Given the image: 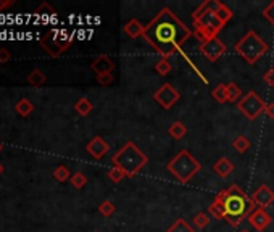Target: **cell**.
<instances>
[{
    "label": "cell",
    "instance_id": "cell-1",
    "mask_svg": "<svg viewBox=\"0 0 274 232\" xmlns=\"http://www.w3.org/2000/svg\"><path fill=\"white\" fill-rule=\"evenodd\" d=\"M191 37L192 31L168 7L161 8L144 31V39L161 58H169L176 52H181L182 45Z\"/></svg>",
    "mask_w": 274,
    "mask_h": 232
},
{
    "label": "cell",
    "instance_id": "cell-2",
    "mask_svg": "<svg viewBox=\"0 0 274 232\" xmlns=\"http://www.w3.org/2000/svg\"><path fill=\"white\" fill-rule=\"evenodd\" d=\"M215 200L222 205L226 221L233 227H239L244 222V219L256 210V205L253 203L252 197H248L237 184L229 185L224 191L216 194Z\"/></svg>",
    "mask_w": 274,
    "mask_h": 232
},
{
    "label": "cell",
    "instance_id": "cell-3",
    "mask_svg": "<svg viewBox=\"0 0 274 232\" xmlns=\"http://www.w3.org/2000/svg\"><path fill=\"white\" fill-rule=\"evenodd\" d=\"M111 163H113L116 168H121L126 173V177L131 179L147 166L149 157L137 147L132 141H127L123 147L113 155Z\"/></svg>",
    "mask_w": 274,
    "mask_h": 232
},
{
    "label": "cell",
    "instance_id": "cell-4",
    "mask_svg": "<svg viewBox=\"0 0 274 232\" xmlns=\"http://www.w3.org/2000/svg\"><path fill=\"white\" fill-rule=\"evenodd\" d=\"M192 21L195 26V36L200 39V42L218 37V32L224 28L216 13L208 8V2H203L199 5V8H195V12L192 13Z\"/></svg>",
    "mask_w": 274,
    "mask_h": 232
},
{
    "label": "cell",
    "instance_id": "cell-5",
    "mask_svg": "<svg viewBox=\"0 0 274 232\" xmlns=\"http://www.w3.org/2000/svg\"><path fill=\"white\" fill-rule=\"evenodd\" d=\"M166 168H168L169 173L179 180V182L187 184L195 174H199L202 171V163L197 160L189 150L182 149L173 160L168 163Z\"/></svg>",
    "mask_w": 274,
    "mask_h": 232
},
{
    "label": "cell",
    "instance_id": "cell-6",
    "mask_svg": "<svg viewBox=\"0 0 274 232\" xmlns=\"http://www.w3.org/2000/svg\"><path fill=\"white\" fill-rule=\"evenodd\" d=\"M234 50L245 60L248 65H255L269 50V47L255 31H248L245 36L234 45Z\"/></svg>",
    "mask_w": 274,
    "mask_h": 232
},
{
    "label": "cell",
    "instance_id": "cell-7",
    "mask_svg": "<svg viewBox=\"0 0 274 232\" xmlns=\"http://www.w3.org/2000/svg\"><path fill=\"white\" fill-rule=\"evenodd\" d=\"M39 42H40L42 49L47 52L49 57L58 58L73 44V36L68 34L65 29H52V31L45 32L44 36L39 39Z\"/></svg>",
    "mask_w": 274,
    "mask_h": 232
},
{
    "label": "cell",
    "instance_id": "cell-8",
    "mask_svg": "<svg viewBox=\"0 0 274 232\" xmlns=\"http://www.w3.org/2000/svg\"><path fill=\"white\" fill-rule=\"evenodd\" d=\"M237 108L239 111L250 121H255L260 115L264 113V108H266V103L258 96L256 92L250 90L247 92L245 96L237 102Z\"/></svg>",
    "mask_w": 274,
    "mask_h": 232
},
{
    "label": "cell",
    "instance_id": "cell-9",
    "mask_svg": "<svg viewBox=\"0 0 274 232\" xmlns=\"http://www.w3.org/2000/svg\"><path fill=\"white\" fill-rule=\"evenodd\" d=\"M152 97L161 108L169 110V108H173L176 105L179 99H181V94L176 90V87H173V85L166 82V84L161 85L160 89H157V92L153 94Z\"/></svg>",
    "mask_w": 274,
    "mask_h": 232
},
{
    "label": "cell",
    "instance_id": "cell-10",
    "mask_svg": "<svg viewBox=\"0 0 274 232\" xmlns=\"http://www.w3.org/2000/svg\"><path fill=\"white\" fill-rule=\"evenodd\" d=\"M199 50L202 52V55L205 58H208V62H216L221 55L226 54L227 47L219 37H213V39H208L205 42H200Z\"/></svg>",
    "mask_w": 274,
    "mask_h": 232
},
{
    "label": "cell",
    "instance_id": "cell-11",
    "mask_svg": "<svg viewBox=\"0 0 274 232\" xmlns=\"http://www.w3.org/2000/svg\"><path fill=\"white\" fill-rule=\"evenodd\" d=\"M85 150H87V153L94 160H100L110 152V145H108V142L104 139V137L96 135L87 142V145H85Z\"/></svg>",
    "mask_w": 274,
    "mask_h": 232
},
{
    "label": "cell",
    "instance_id": "cell-12",
    "mask_svg": "<svg viewBox=\"0 0 274 232\" xmlns=\"http://www.w3.org/2000/svg\"><path fill=\"white\" fill-rule=\"evenodd\" d=\"M252 200L256 205V208L266 210L268 206L274 203V191H271L266 184H263L252 194Z\"/></svg>",
    "mask_w": 274,
    "mask_h": 232
},
{
    "label": "cell",
    "instance_id": "cell-13",
    "mask_svg": "<svg viewBox=\"0 0 274 232\" xmlns=\"http://www.w3.org/2000/svg\"><path fill=\"white\" fill-rule=\"evenodd\" d=\"M247 219L252 224V227L256 229L258 232H263L264 229H266L271 224V221H272L271 214L266 210H263V208H256Z\"/></svg>",
    "mask_w": 274,
    "mask_h": 232
},
{
    "label": "cell",
    "instance_id": "cell-14",
    "mask_svg": "<svg viewBox=\"0 0 274 232\" xmlns=\"http://www.w3.org/2000/svg\"><path fill=\"white\" fill-rule=\"evenodd\" d=\"M90 70L96 73L97 76L100 74H108V73H113L115 70V63L108 55H99L94 62L90 63Z\"/></svg>",
    "mask_w": 274,
    "mask_h": 232
},
{
    "label": "cell",
    "instance_id": "cell-15",
    "mask_svg": "<svg viewBox=\"0 0 274 232\" xmlns=\"http://www.w3.org/2000/svg\"><path fill=\"white\" fill-rule=\"evenodd\" d=\"M126 36H129L131 39H137V37H144V31H145V26L139 21V20H129L123 28Z\"/></svg>",
    "mask_w": 274,
    "mask_h": 232
},
{
    "label": "cell",
    "instance_id": "cell-16",
    "mask_svg": "<svg viewBox=\"0 0 274 232\" xmlns=\"http://www.w3.org/2000/svg\"><path fill=\"white\" fill-rule=\"evenodd\" d=\"M213 171H215L219 177H227L234 171V165L229 161V158L222 157L215 163V165H213Z\"/></svg>",
    "mask_w": 274,
    "mask_h": 232
},
{
    "label": "cell",
    "instance_id": "cell-17",
    "mask_svg": "<svg viewBox=\"0 0 274 232\" xmlns=\"http://www.w3.org/2000/svg\"><path fill=\"white\" fill-rule=\"evenodd\" d=\"M15 111L18 113L20 116H23V118H26V116H29L32 111H34V103L29 100V99H20L18 102H16V105H15Z\"/></svg>",
    "mask_w": 274,
    "mask_h": 232
},
{
    "label": "cell",
    "instance_id": "cell-18",
    "mask_svg": "<svg viewBox=\"0 0 274 232\" xmlns=\"http://www.w3.org/2000/svg\"><path fill=\"white\" fill-rule=\"evenodd\" d=\"M74 110H76V113H78V115L87 116L90 111L94 110V103L87 97H81L78 102L74 103Z\"/></svg>",
    "mask_w": 274,
    "mask_h": 232
},
{
    "label": "cell",
    "instance_id": "cell-19",
    "mask_svg": "<svg viewBox=\"0 0 274 232\" xmlns=\"http://www.w3.org/2000/svg\"><path fill=\"white\" fill-rule=\"evenodd\" d=\"M45 81H47V76L40 70H37V68H34V70L28 74V82L31 85H34V87H40V85L45 84Z\"/></svg>",
    "mask_w": 274,
    "mask_h": 232
},
{
    "label": "cell",
    "instance_id": "cell-20",
    "mask_svg": "<svg viewBox=\"0 0 274 232\" xmlns=\"http://www.w3.org/2000/svg\"><path fill=\"white\" fill-rule=\"evenodd\" d=\"M168 134L173 137V139L179 141V139H182V137L187 134V127H186V124H182L181 121H174L173 124L169 126Z\"/></svg>",
    "mask_w": 274,
    "mask_h": 232
},
{
    "label": "cell",
    "instance_id": "cell-21",
    "mask_svg": "<svg viewBox=\"0 0 274 232\" xmlns=\"http://www.w3.org/2000/svg\"><path fill=\"white\" fill-rule=\"evenodd\" d=\"M211 96L218 103H221V105H222V103L229 102L227 100V85L226 84H218L216 87L211 90Z\"/></svg>",
    "mask_w": 274,
    "mask_h": 232
},
{
    "label": "cell",
    "instance_id": "cell-22",
    "mask_svg": "<svg viewBox=\"0 0 274 232\" xmlns=\"http://www.w3.org/2000/svg\"><path fill=\"white\" fill-rule=\"evenodd\" d=\"M226 85H227V100H229L231 103H236V102H239V100L244 97V96H242V89L239 87L236 82H229V84H226Z\"/></svg>",
    "mask_w": 274,
    "mask_h": 232
},
{
    "label": "cell",
    "instance_id": "cell-23",
    "mask_svg": "<svg viewBox=\"0 0 274 232\" xmlns=\"http://www.w3.org/2000/svg\"><path fill=\"white\" fill-rule=\"evenodd\" d=\"M168 232H195V230H194V227L186 219L179 218V219H176L173 224L169 226Z\"/></svg>",
    "mask_w": 274,
    "mask_h": 232
},
{
    "label": "cell",
    "instance_id": "cell-24",
    "mask_svg": "<svg viewBox=\"0 0 274 232\" xmlns=\"http://www.w3.org/2000/svg\"><path fill=\"white\" fill-rule=\"evenodd\" d=\"M208 214L210 216H213L215 219H226V216H224V208H222V205L219 203V202H216V200H213L211 202V205L208 206Z\"/></svg>",
    "mask_w": 274,
    "mask_h": 232
},
{
    "label": "cell",
    "instance_id": "cell-25",
    "mask_svg": "<svg viewBox=\"0 0 274 232\" xmlns=\"http://www.w3.org/2000/svg\"><path fill=\"white\" fill-rule=\"evenodd\" d=\"M233 147L239 153H245L248 149H250V141H248V137H245V135H237L233 142Z\"/></svg>",
    "mask_w": 274,
    "mask_h": 232
},
{
    "label": "cell",
    "instance_id": "cell-26",
    "mask_svg": "<svg viewBox=\"0 0 274 232\" xmlns=\"http://www.w3.org/2000/svg\"><path fill=\"white\" fill-rule=\"evenodd\" d=\"M71 173H70V169H68L65 165H60L54 169V177L58 180V182H65V180L68 179H71Z\"/></svg>",
    "mask_w": 274,
    "mask_h": 232
},
{
    "label": "cell",
    "instance_id": "cell-27",
    "mask_svg": "<svg viewBox=\"0 0 274 232\" xmlns=\"http://www.w3.org/2000/svg\"><path fill=\"white\" fill-rule=\"evenodd\" d=\"M233 15H234L233 10H231V8L227 5H224V4H221L219 8L216 10V16H218L222 24H226L231 18H233Z\"/></svg>",
    "mask_w": 274,
    "mask_h": 232
},
{
    "label": "cell",
    "instance_id": "cell-28",
    "mask_svg": "<svg viewBox=\"0 0 274 232\" xmlns=\"http://www.w3.org/2000/svg\"><path fill=\"white\" fill-rule=\"evenodd\" d=\"M192 222H194V226L197 229H205V227L208 226V222H210V214L203 213V211L197 213L195 216H194V219H192Z\"/></svg>",
    "mask_w": 274,
    "mask_h": 232
},
{
    "label": "cell",
    "instance_id": "cell-29",
    "mask_svg": "<svg viewBox=\"0 0 274 232\" xmlns=\"http://www.w3.org/2000/svg\"><path fill=\"white\" fill-rule=\"evenodd\" d=\"M99 211H100L102 216L110 218L111 214L116 211V206H115V203L111 202V200H104V202L99 205Z\"/></svg>",
    "mask_w": 274,
    "mask_h": 232
},
{
    "label": "cell",
    "instance_id": "cell-30",
    "mask_svg": "<svg viewBox=\"0 0 274 232\" xmlns=\"http://www.w3.org/2000/svg\"><path fill=\"white\" fill-rule=\"evenodd\" d=\"M70 182L74 189H82V187H85V184H87V176L81 173V171H78V173H74L71 176Z\"/></svg>",
    "mask_w": 274,
    "mask_h": 232
},
{
    "label": "cell",
    "instance_id": "cell-31",
    "mask_svg": "<svg viewBox=\"0 0 274 232\" xmlns=\"http://www.w3.org/2000/svg\"><path fill=\"white\" fill-rule=\"evenodd\" d=\"M34 15L36 16H42V15H50V16H57V10L55 8L47 4V2H42L36 10H34Z\"/></svg>",
    "mask_w": 274,
    "mask_h": 232
},
{
    "label": "cell",
    "instance_id": "cell-32",
    "mask_svg": "<svg viewBox=\"0 0 274 232\" xmlns=\"http://www.w3.org/2000/svg\"><path fill=\"white\" fill-rule=\"evenodd\" d=\"M108 179L111 180V182H115V184H118V182H121V180L126 177V173L121 169V168H116V166H113L110 171H108Z\"/></svg>",
    "mask_w": 274,
    "mask_h": 232
},
{
    "label": "cell",
    "instance_id": "cell-33",
    "mask_svg": "<svg viewBox=\"0 0 274 232\" xmlns=\"http://www.w3.org/2000/svg\"><path fill=\"white\" fill-rule=\"evenodd\" d=\"M171 70H173V66H171V63H169V60H168V58H161L160 62L155 65V71H157L160 76H166V74H169Z\"/></svg>",
    "mask_w": 274,
    "mask_h": 232
},
{
    "label": "cell",
    "instance_id": "cell-34",
    "mask_svg": "<svg viewBox=\"0 0 274 232\" xmlns=\"http://www.w3.org/2000/svg\"><path fill=\"white\" fill-rule=\"evenodd\" d=\"M263 16L274 26V0H272V2L263 10Z\"/></svg>",
    "mask_w": 274,
    "mask_h": 232
},
{
    "label": "cell",
    "instance_id": "cell-35",
    "mask_svg": "<svg viewBox=\"0 0 274 232\" xmlns=\"http://www.w3.org/2000/svg\"><path fill=\"white\" fill-rule=\"evenodd\" d=\"M113 81H115V77H113V74H111V73L97 76V82L100 85H110V84H113Z\"/></svg>",
    "mask_w": 274,
    "mask_h": 232
},
{
    "label": "cell",
    "instance_id": "cell-36",
    "mask_svg": "<svg viewBox=\"0 0 274 232\" xmlns=\"http://www.w3.org/2000/svg\"><path fill=\"white\" fill-rule=\"evenodd\" d=\"M263 81L269 87H274V68H269V70L263 74Z\"/></svg>",
    "mask_w": 274,
    "mask_h": 232
},
{
    "label": "cell",
    "instance_id": "cell-37",
    "mask_svg": "<svg viewBox=\"0 0 274 232\" xmlns=\"http://www.w3.org/2000/svg\"><path fill=\"white\" fill-rule=\"evenodd\" d=\"M12 60V54L8 49H0V63H8Z\"/></svg>",
    "mask_w": 274,
    "mask_h": 232
},
{
    "label": "cell",
    "instance_id": "cell-38",
    "mask_svg": "<svg viewBox=\"0 0 274 232\" xmlns=\"http://www.w3.org/2000/svg\"><path fill=\"white\" fill-rule=\"evenodd\" d=\"M264 115H266L268 118H271V119H274V102L266 103V108H264Z\"/></svg>",
    "mask_w": 274,
    "mask_h": 232
},
{
    "label": "cell",
    "instance_id": "cell-39",
    "mask_svg": "<svg viewBox=\"0 0 274 232\" xmlns=\"http://www.w3.org/2000/svg\"><path fill=\"white\" fill-rule=\"evenodd\" d=\"M15 5V0H0V12H4L5 8Z\"/></svg>",
    "mask_w": 274,
    "mask_h": 232
},
{
    "label": "cell",
    "instance_id": "cell-40",
    "mask_svg": "<svg viewBox=\"0 0 274 232\" xmlns=\"http://www.w3.org/2000/svg\"><path fill=\"white\" fill-rule=\"evenodd\" d=\"M2 173H4V165L0 163V174H2Z\"/></svg>",
    "mask_w": 274,
    "mask_h": 232
},
{
    "label": "cell",
    "instance_id": "cell-41",
    "mask_svg": "<svg viewBox=\"0 0 274 232\" xmlns=\"http://www.w3.org/2000/svg\"><path fill=\"white\" fill-rule=\"evenodd\" d=\"M2 149H4V145H2V142H0V152H2Z\"/></svg>",
    "mask_w": 274,
    "mask_h": 232
},
{
    "label": "cell",
    "instance_id": "cell-42",
    "mask_svg": "<svg viewBox=\"0 0 274 232\" xmlns=\"http://www.w3.org/2000/svg\"><path fill=\"white\" fill-rule=\"evenodd\" d=\"M241 232H248V230H241Z\"/></svg>",
    "mask_w": 274,
    "mask_h": 232
},
{
    "label": "cell",
    "instance_id": "cell-43",
    "mask_svg": "<svg viewBox=\"0 0 274 232\" xmlns=\"http://www.w3.org/2000/svg\"><path fill=\"white\" fill-rule=\"evenodd\" d=\"M94 232H99V230H94Z\"/></svg>",
    "mask_w": 274,
    "mask_h": 232
},
{
    "label": "cell",
    "instance_id": "cell-44",
    "mask_svg": "<svg viewBox=\"0 0 274 232\" xmlns=\"http://www.w3.org/2000/svg\"><path fill=\"white\" fill-rule=\"evenodd\" d=\"M272 68H274V66H272Z\"/></svg>",
    "mask_w": 274,
    "mask_h": 232
}]
</instances>
